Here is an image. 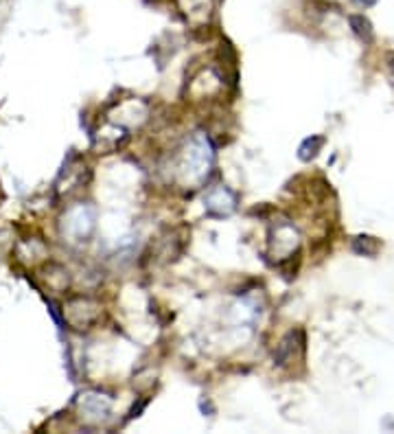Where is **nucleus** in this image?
I'll list each match as a JSON object with an SVG mask.
<instances>
[{
	"mask_svg": "<svg viewBox=\"0 0 394 434\" xmlns=\"http://www.w3.org/2000/svg\"><path fill=\"white\" fill-rule=\"evenodd\" d=\"M353 250L357 254H366V257H375V254L379 252V242L371 235H359L353 242Z\"/></svg>",
	"mask_w": 394,
	"mask_h": 434,
	"instance_id": "obj_4",
	"label": "nucleus"
},
{
	"mask_svg": "<svg viewBox=\"0 0 394 434\" xmlns=\"http://www.w3.org/2000/svg\"><path fill=\"white\" fill-rule=\"evenodd\" d=\"M204 204H206L208 215L226 217V215L234 213V209H236V193H232L224 185H217L204 195Z\"/></svg>",
	"mask_w": 394,
	"mask_h": 434,
	"instance_id": "obj_1",
	"label": "nucleus"
},
{
	"mask_svg": "<svg viewBox=\"0 0 394 434\" xmlns=\"http://www.w3.org/2000/svg\"><path fill=\"white\" fill-rule=\"evenodd\" d=\"M349 22H351L353 33H355L359 40H363L366 44H368V42H373L375 33H373V24H371V20L363 18V16H351Z\"/></svg>",
	"mask_w": 394,
	"mask_h": 434,
	"instance_id": "obj_3",
	"label": "nucleus"
},
{
	"mask_svg": "<svg viewBox=\"0 0 394 434\" xmlns=\"http://www.w3.org/2000/svg\"><path fill=\"white\" fill-rule=\"evenodd\" d=\"M322 145H324V139H322V136H309V139H305L302 145L298 147V158H300L302 163L313 161L315 156H318V151L322 149Z\"/></svg>",
	"mask_w": 394,
	"mask_h": 434,
	"instance_id": "obj_2",
	"label": "nucleus"
},
{
	"mask_svg": "<svg viewBox=\"0 0 394 434\" xmlns=\"http://www.w3.org/2000/svg\"><path fill=\"white\" fill-rule=\"evenodd\" d=\"M355 5H359V7H363V9H368V7H373L377 0H353Z\"/></svg>",
	"mask_w": 394,
	"mask_h": 434,
	"instance_id": "obj_5",
	"label": "nucleus"
},
{
	"mask_svg": "<svg viewBox=\"0 0 394 434\" xmlns=\"http://www.w3.org/2000/svg\"><path fill=\"white\" fill-rule=\"evenodd\" d=\"M390 68L394 70V58H390Z\"/></svg>",
	"mask_w": 394,
	"mask_h": 434,
	"instance_id": "obj_6",
	"label": "nucleus"
}]
</instances>
